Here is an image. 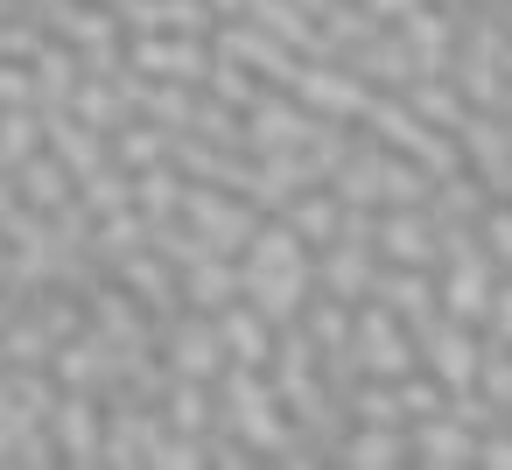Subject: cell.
Returning a JSON list of instances; mask_svg holds the SVG:
<instances>
[{
    "label": "cell",
    "mask_w": 512,
    "mask_h": 470,
    "mask_svg": "<svg viewBox=\"0 0 512 470\" xmlns=\"http://www.w3.org/2000/svg\"><path fill=\"white\" fill-rule=\"evenodd\" d=\"M484 204H491V183H484L477 169H456V176H442V183L428 190L435 225H477V218H484Z\"/></svg>",
    "instance_id": "cell-29"
},
{
    "label": "cell",
    "mask_w": 512,
    "mask_h": 470,
    "mask_svg": "<svg viewBox=\"0 0 512 470\" xmlns=\"http://www.w3.org/2000/svg\"><path fill=\"white\" fill-rule=\"evenodd\" d=\"M106 8H120V0H106Z\"/></svg>",
    "instance_id": "cell-52"
},
{
    "label": "cell",
    "mask_w": 512,
    "mask_h": 470,
    "mask_svg": "<svg viewBox=\"0 0 512 470\" xmlns=\"http://www.w3.org/2000/svg\"><path fill=\"white\" fill-rule=\"evenodd\" d=\"M218 337H225L232 365H260V372L274 365V344H281V330H274V323H267L246 295H239L232 309H218Z\"/></svg>",
    "instance_id": "cell-23"
},
{
    "label": "cell",
    "mask_w": 512,
    "mask_h": 470,
    "mask_svg": "<svg viewBox=\"0 0 512 470\" xmlns=\"http://www.w3.org/2000/svg\"><path fill=\"white\" fill-rule=\"evenodd\" d=\"M120 22L127 36H211L218 29V8L211 0H120Z\"/></svg>",
    "instance_id": "cell-18"
},
{
    "label": "cell",
    "mask_w": 512,
    "mask_h": 470,
    "mask_svg": "<svg viewBox=\"0 0 512 470\" xmlns=\"http://www.w3.org/2000/svg\"><path fill=\"white\" fill-rule=\"evenodd\" d=\"M477 358H484V330H477V323L435 316V323L421 330V365H428V372H435L449 393L477 386Z\"/></svg>",
    "instance_id": "cell-12"
},
{
    "label": "cell",
    "mask_w": 512,
    "mask_h": 470,
    "mask_svg": "<svg viewBox=\"0 0 512 470\" xmlns=\"http://www.w3.org/2000/svg\"><path fill=\"white\" fill-rule=\"evenodd\" d=\"M0 15H22V0H0Z\"/></svg>",
    "instance_id": "cell-49"
},
{
    "label": "cell",
    "mask_w": 512,
    "mask_h": 470,
    "mask_svg": "<svg viewBox=\"0 0 512 470\" xmlns=\"http://www.w3.org/2000/svg\"><path fill=\"white\" fill-rule=\"evenodd\" d=\"M218 8V22H232V15H246V0H211Z\"/></svg>",
    "instance_id": "cell-46"
},
{
    "label": "cell",
    "mask_w": 512,
    "mask_h": 470,
    "mask_svg": "<svg viewBox=\"0 0 512 470\" xmlns=\"http://www.w3.org/2000/svg\"><path fill=\"white\" fill-rule=\"evenodd\" d=\"M323 127V113H309L288 85H267L253 106H246V148L253 155H274V148H309Z\"/></svg>",
    "instance_id": "cell-3"
},
{
    "label": "cell",
    "mask_w": 512,
    "mask_h": 470,
    "mask_svg": "<svg viewBox=\"0 0 512 470\" xmlns=\"http://www.w3.org/2000/svg\"><path fill=\"white\" fill-rule=\"evenodd\" d=\"M71 113H78L85 127H99V134H120L127 120H141V113L127 106V92H120V78H99V71H85V85H78V99H71Z\"/></svg>",
    "instance_id": "cell-30"
},
{
    "label": "cell",
    "mask_w": 512,
    "mask_h": 470,
    "mask_svg": "<svg viewBox=\"0 0 512 470\" xmlns=\"http://www.w3.org/2000/svg\"><path fill=\"white\" fill-rule=\"evenodd\" d=\"M491 197H512V169H505V176H498V183H491Z\"/></svg>",
    "instance_id": "cell-47"
},
{
    "label": "cell",
    "mask_w": 512,
    "mask_h": 470,
    "mask_svg": "<svg viewBox=\"0 0 512 470\" xmlns=\"http://www.w3.org/2000/svg\"><path fill=\"white\" fill-rule=\"evenodd\" d=\"M239 267H246V260H239ZM309 295H316V260H309V267H246V302H253L274 330L302 323Z\"/></svg>",
    "instance_id": "cell-13"
},
{
    "label": "cell",
    "mask_w": 512,
    "mask_h": 470,
    "mask_svg": "<svg viewBox=\"0 0 512 470\" xmlns=\"http://www.w3.org/2000/svg\"><path fill=\"white\" fill-rule=\"evenodd\" d=\"M183 218L211 239V253H232V260H239V253L253 246V232H260V218H267V211H260L253 197H239V190L190 183V190H183Z\"/></svg>",
    "instance_id": "cell-1"
},
{
    "label": "cell",
    "mask_w": 512,
    "mask_h": 470,
    "mask_svg": "<svg viewBox=\"0 0 512 470\" xmlns=\"http://www.w3.org/2000/svg\"><path fill=\"white\" fill-rule=\"evenodd\" d=\"M148 232H155V218H148L141 204H127V211H106V218L92 225V260L113 274L127 253H141V246H148Z\"/></svg>",
    "instance_id": "cell-27"
},
{
    "label": "cell",
    "mask_w": 512,
    "mask_h": 470,
    "mask_svg": "<svg viewBox=\"0 0 512 470\" xmlns=\"http://www.w3.org/2000/svg\"><path fill=\"white\" fill-rule=\"evenodd\" d=\"M477 463H484V470H512V414L477 435Z\"/></svg>",
    "instance_id": "cell-42"
},
{
    "label": "cell",
    "mask_w": 512,
    "mask_h": 470,
    "mask_svg": "<svg viewBox=\"0 0 512 470\" xmlns=\"http://www.w3.org/2000/svg\"><path fill=\"white\" fill-rule=\"evenodd\" d=\"M239 295H246V267H239L232 253H204L197 267H183V309L218 316V309H232Z\"/></svg>",
    "instance_id": "cell-22"
},
{
    "label": "cell",
    "mask_w": 512,
    "mask_h": 470,
    "mask_svg": "<svg viewBox=\"0 0 512 470\" xmlns=\"http://www.w3.org/2000/svg\"><path fill=\"white\" fill-rule=\"evenodd\" d=\"M162 358H169V372H183V379H218V372L232 365V351H225V337H218V316H204V309H183V316L162 323Z\"/></svg>",
    "instance_id": "cell-8"
},
{
    "label": "cell",
    "mask_w": 512,
    "mask_h": 470,
    "mask_svg": "<svg viewBox=\"0 0 512 470\" xmlns=\"http://www.w3.org/2000/svg\"><path fill=\"white\" fill-rule=\"evenodd\" d=\"M0 344H8V365H50L57 358V337L43 330L36 309H15V323L0 330Z\"/></svg>",
    "instance_id": "cell-37"
},
{
    "label": "cell",
    "mask_w": 512,
    "mask_h": 470,
    "mask_svg": "<svg viewBox=\"0 0 512 470\" xmlns=\"http://www.w3.org/2000/svg\"><path fill=\"white\" fill-rule=\"evenodd\" d=\"M449 8H456V0H449Z\"/></svg>",
    "instance_id": "cell-53"
},
{
    "label": "cell",
    "mask_w": 512,
    "mask_h": 470,
    "mask_svg": "<svg viewBox=\"0 0 512 470\" xmlns=\"http://www.w3.org/2000/svg\"><path fill=\"white\" fill-rule=\"evenodd\" d=\"M344 64H351L365 85H379V92H407V85L421 78V64H414V50H407V36H400V29L365 36L358 50H344Z\"/></svg>",
    "instance_id": "cell-19"
},
{
    "label": "cell",
    "mask_w": 512,
    "mask_h": 470,
    "mask_svg": "<svg viewBox=\"0 0 512 470\" xmlns=\"http://www.w3.org/2000/svg\"><path fill=\"white\" fill-rule=\"evenodd\" d=\"M372 92H379V85H365L344 57H309L302 78H295V99H302L309 113H323V120H365Z\"/></svg>",
    "instance_id": "cell-4"
},
{
    "label": "cell",
    "mask_w": 512,
    "mask_h": 470,
    "mask_svg": "<svg viewBox=\"0 0 512 470\" xmlns=\"http://www.w3.org/2000/svg\"><path fill=\"white\" fill-rule=\"evenodd\" d=\"M344 407H351V421H393V428H407V400H400V386L393 379H358L351 393H344Z\"/></svg>",
    "instance_id": "cell-36"
},
{
    "label": "cell",
    "mask_w": 512,
    "mask_h": 470,
    "mask_svg": "<svg viewBox=\"0 0 512 470\" xmlns=\"http://www.w3.org/2000/svg\"><path fill=\"white\" fill-rule=\"evenodd\" d=\"M358 358H365L372 379H407L421 365V337L386 302H358Z\"/></svg>",
    "instance_id": "cell-5"
},
{
    "label": "cell",
    "mask_w": 512,
    "mask_h": 470,
    "mask_svg": "<svg viewBox=\"0 0 512 470\" xmlns=\"http://www.w3.org/2000/svg\"><path fill=\"white\" fill-rule=\"evenodd\" d=\"M442 316H456V323H477L484 330V316H491V295H498V260L484 253V246H470V253H449L442 267Z\"/></svg>",
    "instance_id": "cell-7"
},
{
    "label": "cell",
    "mask_w": 512,
    "mask_h": 470,
    "mask_svg": "<svg viewBox=\"0 0 512 470\" xmlns=\"http://www.w3.org/2000/svg\"><path fill=\"white\" fill-rule=\"evenodd\" d=\"M372 281H379V246H372V239L337 232V239L316 253V288H330V295H344V302H365Z\"/></svg>",
    "instance_id": "cell-15"
},
{
    "label": "cell",
    "mask_w": 512,
    "mask_h": 470,
    "mask_svg": "<svg viewBox=\"0 0 512 470\" xmlns=\"http://www.w3.org/2000/svg\"><path fill=\"white\" fill-rule=\"evenodd\" d=\"M50 428H57L64 463H78V470L106 463V393H92V386H64V400H57Z\"/></svg>",
    "instance_id": "cell-10"
},
{
    "label": "cell",
    "mask_w": 512,
    "mask_h": 470,
    "mask_svg": "<svg viewBox=\"0 0 512 470\" xmlns=\"http://www.w3.org/2000/svg\"><path fill=\"white\" fill-rule=\"evenodd\" d=\"M183 190H190V176L176 169V155L155 162V169H134V204H141L148 218H176V211H183Z\"/></svg>",
    "instance_id": "cell-33"
},
{
    "label": "cell",
    "mask_w": 512,
    "mask_h": 470,
    "mask_svg": "<svg viewBox=\"0 0 512 470\" xmlns=\"http://www.w3.org/2000/svg\"><path fill=\"white\" fill-rule=\"evenodd\" d=\"M505 78H512V43H505Z\"/></svg>",
    "instance_id": "cell-50"
},
{
    "label": "cell",
    "mask_w": 512,
    "mask_h": 470,
    "mask_svg": "<svg viewBox=\"0 0 512 470\" xmlns=\"http://www.w3.org/2000/svg\"><path fill=\"white\" fill-rule=\"evenodd\" d=\"M281 218H288V225H295V232H302V239H309V246L323 253V246H330V239L344 232V197H337L330 183H316V190H302V197H295V204H288Z\"/></svg>",
    "instance_id": "cell-31"
},
{
    "label": "cell",
    "mask_w": 512,
    "mask_h": 470,
    "mask_svg": "<svg viewBox=\"0 0 512 470\" xmlns=\"http://www.w3.org/2000/svg\"><path fill=\"white\" fill-rule=\"evenodd\" d=\"M43 148V106H0V169H22Z\"/></svg>",
    "instance_id": "cell-35"
},
{
    "label": "cell",
    "mask_w": 512,
    "mask_h": 470,
    "mask_svg": "<svg viewBox=\"0 0 512 470\" xmlns=\"http://www.w3.org/2000/svg\"><path fill=\"white\" fill-rule=\"evenodd\" d=\"M407 106H414V113H421L428 127H449V134H456V127H463V120L477 113V106L463 99V85H456L449 71H428V78H414V85H407Z\"/></svg>",
    "instance_id": "cell-28"
},
{
    "label": "cell",
    "mask_w": 512,
    "mask_h": 470,
    "mask_svg": "<svg viewBox=\"0 0 512 470\" xmlns=\"http://www.w3.org/2000/svg\"><path fill=\"white\" fill-rule=\"evenodd\" d=\"M477 239H484V253L512 274V197H491L484 204V218H477Z\"/></svg>",
    "instance_id": "cell-41"
},
{
    "label": "cell",
    "mask_w": 512,
    "mask_h": 470,
    "mask_svg": "<svg viewBox=\"0 0 512 470\" xmlns=\"http://www.w3.org/2000/svg\"><path fill=\"white\" fill-rule=\"evenodd\" d=\"M162 414H169V428H190V435H211V421H218V379H169V393H162Z\"/></svg>",
    "instance_id": "cell-32"
},
{
    "label": "cell",
    "mask_w": 512,
    "mask_h": 470,
    "mask_svg": "<svg viewBox=\"0 0 512 470\" xmlns=\"http://www.w3.org/2000/svg\"><path fill=\"white\" fill-rule=\"evenodd\" d=\"M484 337L512 344V274H498V295H491V316H484Z\"/></svg>",
    "instance_id": "cell-43"
},
{
    "label": "cell",
    "mask_w": 512,
    "mask_h": 470,
    "mask_svg": "<svg viewBox=\"0 0 512 470\" xmlns=\"http://www.w3.org/2000/svg\"><path fill=\"white\" fill-rule=\"evenodd\" d=\"M407 435H414V463H428V470H463V463H477V428L456 421L449 407L428 414V421H407Z\"/></svg>",
    "instance_id": "cell-21"
},
{
    "label": "cell",
    "mask_w": 512,
    "mask_h": 470,
    "mask_svg": "<svg viewBox=\"0 0 512 470\" xmlns=\"http://www.w3.org/2000/svg\"><path fill=\"white\" fill-rule=\"evenodd\" d=\"M29 71H36V106H43V113L71 106V99H78V85H85V57H78L64 36H50V43L29 57Z\"/></svg>",
    "instance_id": "cell-25"
},
{
    "label": "cell",
    "mask_w": 512,
    "mask_h": 470,
    "mask_svg": "<svg viewBox=\"0 0 512 470\" xmlns=\"http://www.w3.org/2000/svg\"><path fill=\"white\" fill-rule=\"evenodd\" d=\"M365 8H372V22H386V29H400L414 8H421V0H365Z\"/></svg>",
    "instance_id": "cell-44"
},
{
    "label": "cell",
    "mask_w": 512,
    "mask_h": 470,
    "mask_svg": "<svg viewBox=\"0 0 512 470\" xmlns=\"http://www.w3.org/2000/svg\"><path fill=\"white\" fill-rule=\"evenodd\" d=\"M0 372H8V344H0Z\"/></svg>",
    "instance_id": "cell-51"
},
{
    "label": "cell",
    "mask_w": 512,
    "mask_h": 470,
    "mask_svg": "<svg viewBox=\"0 0 512 470\" xmlns=\"http://www.w3.org/2000/svg\"><path fill=\"white\" fill-rule=\"evenodd\" d=\"M400 36H407L421 78L428 71H449L456 64V36H463V8H449V0H421V8L400 22Z\"/></svg>",
    "instance_id": "cell-16"
},
{
    "label": "cell",
    "mask_w": 512,
    "mask_h": 470,
    "mask_svg": "<svg viewBox=\"0 0 512 470\" xmlns=\"http://www.w3.org/2000/svg\"><path fill=\"white\" fill-rule=\"evenodd\" d=\"M127 64L148 71V78H176V85H204L211 64H218V43L211 36H127Z\"/></svg>",
    "instance_id": "cell-6"
},
{
    "label": "cell",
    "mask_w": 512,
    "mask_h": 470,
    "mask_svg": "<svg viewBox=\"0 0 512 470\" xmlns=\"http://www.w3.org/2000/svg\"><path fill=\"white\" fill-rule=\"evenodd\" d=\"M43 148H50V155H57V162H64V169H71L78 183H85L92 169H106V162H113V134L85 127V120H78L71 106L43 113Z\"/></svg>",
    "instance_id": "cell-17"
},
{
    "label": "cell",
    "mask_w": 512,
    "mask_h": 470,
    "mask_svg": "<svg viewBox=\"0 0 512 470\" xmlns=\"http://www.w3.org/2000/svg\"><path fill=\"white\" fill-rule=\"evenodd\" d=\"M337 463L344 470H400V463H414V435L393 421H351L337 442Z\"/></svg>",
    "instance_id": "cell-20"
},
{
    "label": "cell",
    "mask_w": 512,
    "mask_h": 470,
    "mask_svg": "<svg viewBox=\"0 0 512 470\" xmlns=\"http://www.w3.org/2000/svg\"><path fill=\"white\" fill-rule=\"evenodd\" d=\"M211 43H218V57H239L246 71H260L267 85H288V92H295V78H302V64H309L295 43H281V36H274V29H260L253 15L218 22V29H211Z\"/></svg>",
    "instance_id": "cell-2"
},
{
    "label": "cell",
    "mask_w": 512,
    "mask_h": 470,
    "mask_svg": "<svg viewBox=\"0 0 512 470\" xmlns=\"http://www.w3.org/2000/svg\"><path fill=\"white\" fill-rule=\"evenodd\" d=\"M15 309H22V295H15L8 281H0V330H8V323H15Z\"/></svg>",
    "instance_id": "cell-45"
},
{
    "label": "cell",
    "mask_w": 512,
    "mask_h": 470,
    "mask_svg": "<svg viewBox=\"0 0 512 470\" xmlns=\"http://www.w3.org/2000/svg\"><path fill=\"white\" fill-rule=\"evenodd\" d=\"M456 8H463V15H470V8H498V0H456Z\"/></svg>",
    "instance_id": "cell-48"
},
{
    "label": "cell",
    "mask_w": 512,
    "mask_h": 470,
    "mask_svg": "<svg viewBox=\"0 0 512 470\" xmlns=\"http://www.w3.org/2000/svg\"><path fill=\"white\" fill-rule=\"evenodd\" d=\"M477 393H484L498 414H512V344L484 337V358H477Z\"/></svg>",
    "instance_id": "cell-40"
},
{
    "label": "cell",
    "mask_w": 512,
    "mask_h": 470,
    "mask_svg": "<svg viewBox=\"0 0 512 470\" xmlns=\"http://www.w3.org/2000/svg\"><path fill=\"white\" fill-rule=\"evenodd\" d=\"M169 148H176V134L155 127V120H127L113 134V162L120 169H155V162H169Z\"/></svg>",
    "instance_id": "cell-34"
},
{
    "label": "cell",
    "mask_w": 512,
    "mask_h": 470,
    "mask_svg": "<svg viewBox=\"0 0 512 470\" xmlns=\"http://www.w3.org/2000/svg\"><path fill=\"white\" fill-rule=\"evenodd\" d=\"M456 141H463V162H470L484 183H498V176L512 169V120H505V113H484V106H477V113L456 127Z\"/></svg>",
    "instance_id": "cell-24"
},
{
    "label": "cell",
    "mask_w": 512,
    "mask_h": 470,
    "mask_svg": "<svg viewBox=\"0 0 512 470\" xmlns=\"http://www.w3.org/2000/svg\"><path fill=\"white\" fill-rule=\"evenodd\" d=\"M204 92H211V99H225V106H239V113H246V106H253V99H260V92H267V78H260V71H246V64H239V57H218V64H211V78H204Z\"/></svg>",
    "instance_id": "cell-39"
},
{
    "label": "cell",
    "mask_w": 512,
    "mask_h": 470,
    "mask_svg": "<svg viewBox=\"0 0 512 470\" xmlns=\"http://www.w3.org/2000/svg\"><path fill=\"white\" fill-rule=\"evenodd\" d=\"M365 302H386L414 337L442 316V274L435 267H400V260H379V281H372V295Z\"/></svg>",
    "instance_id": "cell-9"
},
{
    "label": "cell",
    "mask_w": 512,
    "mask_h": 470,
    "mask_svg": "<svg viewBox=\"0 0 512 470\" xmlns=\"http://www.w3.org/2000/svg\"><path fill=\"white\" fill-rule=\"evenodd\" d=\"M113 281H120V288H134V302H141V309H148L155 323L183 316V267H176V260H162L155 246L127 253V260L113 267Z\"/></svg>",
    "instance_id": "cell-14"
},
{
    "label": "cell",
    "mask_w": 512,
    "mask_h": 470,
    "mask_svg": "<svg viewBox=\"0 0 512 470\" xmlns=\"http://www.w3.org/2000/svg\"><path fill=\"white\" fill-rule=\"evenodd\" d=\"M15 183H22V204H36V211H64V204H78V176H71L50 148H36V155L15 169Z\"/></svg>",
    "instance_id": "cell-26"
},
{
    "label": "cell",
    "mask_w": 512,
    "mask_h": 470,
    "mask_svg": "<svg viewBox=\"0 0 512 470\" xmlns=\"http://www.w3.org/2000/svg\"><path fill=\"white\" fill-rule=\"evenodd\" d=\"M372 246L379 260H400V267H442V225L428 204H386Z\"/></svg>",
    "instance_id": "cell-11"
},
{
    "label": "cell",
    "mask_w": 512,
    "mask_h": 470,
    "mask_svg": "<svg viewBox=\"0 0 512 470\" xmlns=\"http://www.w3.org/2000/svg\"><path fill=\"white\" fill-rule=\"evenodd\" d=\"M78 204H85L92 218H106V211H127V204H134V169H120V162L92 169V176L78 183Z\"/></svg>",
    "instance_id": "cell-38"
}]
</instances>
